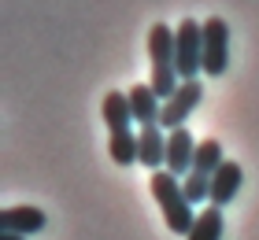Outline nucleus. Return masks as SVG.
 I'll return each instance as SVG.
<instances>
[{
	"label": "nucleus",
	"mask_w": 259,
	"mask_h": 240,
	"mask_svg": "<svg viewBox=\"0 0 259 240\" xmlns=\"http://www.w3.org/2000/svg\"><path fill=\"white\" fill-rule=\"evenodd\" d=\"M100 115H104V122H108L111 133H119V129H130V122H134V107H130V96L111 89V92L100 100Z\"/></svg>",
	"instance_id": "obj_11"
},
{
	"label": "nucleus",
	"mask_w": 259,
	"mask_h": 240,
	"mask_svg": "<svg viewBox=\"0 0 259 240\" xmlns=\"http://www.w3.org/2000/svg\"><path fill=\"white\" fill-rule=\"evenodd\" d=\"M49 214L41 207H4L0 211V233H19V236H30V233H41Z\"/></svg>",
	"instance_id": "obj_8"
},
{
	"label": "nucleus",
	"mask_w": 259,
	"mask_h": 240,
	"mask_svg": "<svg viewBox=\"0 0 259 240\" xmlns=\"http://www.w3.org/2000/svg\"><path fill=\"white\" fill-rule=\"evenodd\" d=\"M174 41H178V78L182 81H196V74H204V22L196 19H182L178 30H174Z\"/></svg>",
	"instance_id": "obj_3"
},
{
	"label": "nucleus",
	"mask_w": 259,
	"mask_h": 240,
	"mask_svg": "<svg viewBox=\"0 0 259 240\" xmlns=\"http://www.w3.org/2000/svg\"><path fill=\"white\" fill-rule=\"evenodd\" d=\"M182 188H185V200H189L193 207H200V203H211V177L189 174V177L182 181Z\"/></svg>",
	"instance_id": "obj_15"
},
{
	"label": "nucleus",
	"mask_w": 259,
	"mask_h": 240,
	"mask_svg": "<svg viewBox=\"0 0 259 240\" xmlns=\"http://www.w3.org/2000/svg\"><path fill=\"white\" fill-rule=\"evenodd\" d=\"M204 100V85H200V78L196 81H182L178 85V92L170 96L167 104H163V115H159V126L167 129H182L185 126V118H189L193 111H196V104Z\"/></svg>",
	"instance_id": "obj_5"
},
{
	"label": "nucleus",
	"mask_w": 259,
	"mask_h": 240,
	"mask_svg": "<svg viewBox=\"0 0 259 240\" xmlns=\"http://www.w3.org/2000/svg\"><path fill=\"white\" fill-rule=\"evenodd\" d=\"M241 181H244L241 163L226 159L215 174H211V203H215V207H230V203L237 200V192H241Z\"/></svg>",
	"instance_id": "obj_9"
},
{
	"label": "nucleus",
	"mask_w": 259,
	"mask_h": 240,
	"mask_svg": "<svg viewBox=\"0 0 259 240\" xmlns=\"http://www.w3.org/2000/svg\"><path fill=\"white\" fill-rule=\"evenodd\" d=\"M108 152H111V163H119V166H134V163H137V133H130V129H119V133H111Z\"/></svg>",
	"instance_id": "obj_14"
},
{
	"label": "nucleus",
	"mask_w": 259,
	"mask_h": 240,
	"mask_svg": "<svg viewBox=\"0 0 259 240\" xmlns=\"http://www.w3.org/2000/svg\"><path fill=\"white\" fill-rule=\"evenodd\" d=\"M130 96V107H134V122H141V129L145 126H159V115H163V100L156 96V89L148 85H134L126 92Z\"/></svg>",
	"instance_id": "obj_10"
},
{
	"label": "nucleus",
	"mask_w": 259,
	"mask_h": 240,
	"mask_svg": "<svg viewBox=\"0 0 259 240\" xmlns=\"http://www.w3.org/2000/svg\"><path fill=\"white\" fill-rule=\"evenodd\" d=\"M222 229H226V218H222V207L215 203H207V207H200L196 222L185 240H222Z\"/></svg>",
	"instance_id": "obj_12"
},
{
	"label": "nucleus",
	"mask_w": 259,
	"mask_h": 240,
	"mask_svg": "<svg viewBox=\"0 0 259 240\" xmlns=\"http://www.w3.org/2000/svg\"><path fill=\"white\" fill-rule=\"evenodd\" d=\"M230 67V26L226 19H204V74L219 78Z\"/></svg>",
	"instance_id": "obj_4"
},
{
	"label": "nucleus",
	"mask_w": 259,
	"mask_h": 240,
	"mask_svg": "<svg viewBox=\"0 0 259 240\" xmlns=\"http://www.w3.org/2000/svg\"><path fill=\"white\" fill-rule=\"evenodd\" d=\"M137 163L148 166L152 174L163 170V163H167V129L163 126H145L137 133Z\"/></svg>",
	"instance_id": "obj_7"
},
{
	"label": "nucleus",
	"mask_w": 259,
	"mask_h": 240,
	"mask_svg": "<svg viewBox=\"0 0 259 240\" xmlns=\"http://www.w3.org/2000/svg\"><path fill=\"white\" fill-rule=\"evenodd\" d=\"M222 163H226V155H222V144H219L215 137H207V140H200V144H196L193 174H204V177H211V174H215Z\"/></svg>",
	"instance_id": "obj_13"
},
{
	"label": "nucleus",
	"mask_w": 259,
	"mask_h": 240,
	"mask_svg": "<svg viewBox=\"0 0 259 240\" xmlns=\"http://www.w3.org/2000/svg\"><path fill=\"white\" fill-rule=\"evenodd\" d=\"M0 240H26V236H19V233H0Z\"/></svg>",
	"instance_id": "obj_16"
},
{
	"label": "nucleus",
	"mask_w": 259,
	"mask_h": 240,
	"mask_svg": "<svg viewBox=\"0 0 259 240\" xmlns=\"http://www.w3.org/2000/svg\"><path fill=\"white\" fill-rule=\"evenodd\" d=\"M148 188H152V196H156L159 211H163V222H167V229L189 236L193 222H196V211H193V203L185 200L182 177H174L170 170H156V174H152V181H148Z\"/></svg>",
	"instance_id": "obj_2"
},
{
	"label": "nucleus",
	"mask_w": 259,
	"mask_h": 240,
	"mask_svg": "<svg viewBox=\"0 0 259 240\" xmlns=\"http://www.w3.org/2000/svg\"><path fill=\"white\" fill-rule=\"evenodd\" d=\"M196 137L189 133V129H170L167 133V163H163V170H170L174 177H189L193 174V159H196Z\"/></svg>",
	"instance_id": "obj_6"
},
{
	"label": "nucleus",
	"mask_w": 259,
	"mask_h": 240,
	"mask_svg": "<svg viewBox=\"0 0 259 240\" xmlns=\"http://www.w3.org/2000/svg\"><path fill=\"white\" fill-rule=\"evenodd\" d=\"M174 56H178L174 30L167 26V22H156V26L148 30V59H152V81H148V85L156 89V96H159L163 104H167L170 96L178 92V85H182Z\"/></svg>",
	"instance_id": "obj_1"
}]
</instances>
